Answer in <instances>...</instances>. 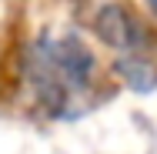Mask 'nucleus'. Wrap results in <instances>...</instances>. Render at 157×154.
Listing matches in <instances>:
<instances>
[{
	"mask_svg": "<svg viewBox=\"0 0 157 154\" xmlns=\"http://www.w3.org/2000/svg\"><path fill=\"white\" fill-rule=\"evenodd\" d=\"M27 81L44 107L67 114L94 81V54L74 37H44L27 54Z\"/></svg>",
	"mask_w": 157,
	"mask_h": 154,
	"instance_id": "obj_1",
	"label": "nucleus"
},
{
	"mask_svg": "<svg viewBox=\"0 0 157 154\" xmlns=\"http://www.w3.org/2000/svg\"><path fill=\"white\" fill-rule=\"evenodd\" d=\"M94 27L100 34L104 44H110L117 50L121 61H134V57H151V47H154V37L144 27V20L124 7V3H107L100 7L94 17Z\"/></svg>",
	"mask_w": 157,
	"mask_h": 154,
	"instance_id": "obj_2",
	"label": "nucleus"
},
{
	"mask_svg": "<svg viewBox=\"0 0 157 154\" xmlns=\"http://www.w3.org/2000/svg\"><path fill=\"white\" fill-rule=\"evenodd\" d=\"M147 3H151V10H154V14H157V0H147Z\"/></svg>",
	"mask_w": 157,
	"mask_h": 154,
	"instance_id": "obj_3",
	"label": "nucleus"
}]
</instances>
